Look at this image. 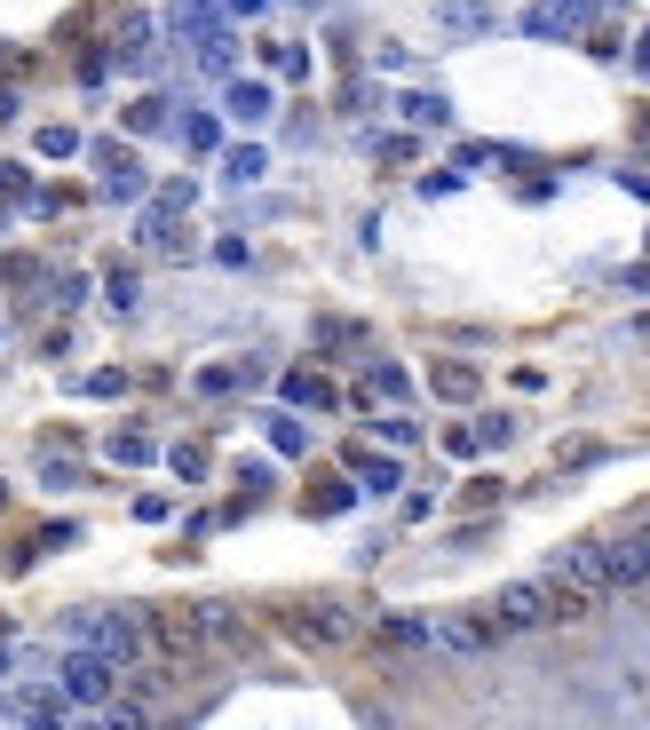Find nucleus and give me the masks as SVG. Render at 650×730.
<instances>
[{
    "instance_id": "nucleus-1",
    "label": "nucleus",
    "mask_w": 650,
    "mask_h": 730,
    "mask_svg": "<svg viewBox=\"0 0 650 730\" xmlns=\"http://www.w3.org/2000/svg\"><path fill=\"white\" fill-rule=\"evenodd\" d=\"M492 627L500 636H524V627H563V612H556V588H547V572L539 580H508L500 595H492Z\"/></svg>"
},
{
    "instance_id": "nucleus-2",
    "label": "nucleus",
    "mask_w": 650,
    "mask_h": 730,
    "mask_svg": "<svg viewBox=\"0 0 650 730\" xmlns=\"http://www.w3.org/2000/svg\"><path fill=\"white\" fill-rule=\"evenodd\" d=\"M278 627H286L294 643H318V651H326V643H357V636H365V612L341 604V595H318V604H294Z\"/></svg>"
},
{
    "instance_id": "nucleus-3",
    "label": "nucleus",
    "mask_w": 650,
    "mask_h": 730,
    "mask_svg": "<svg viewBox=\"0 0 650 730\" xmlns=\"http://www.w3.org/2000/svg\"><path fill=\"white\" fill-rule=\"evenodd\" d=\"M175 32L198 48V64H207V72H230V24L207 9V0H175Z\"/></svg>"
},
{
    "instance_id": "nucleus-4",
    "label": "nucleus",
    "mask_w": 650,
    "mask_h": 730,
    "mask_svg": "<svg viewBox=\"0 0 650 730\" xmlns=\"http://www.w3.org/2000/svg\"><path fill=\"white\" fill-rule=\"evenodd\" d=\"M144 636L191 659V651H207V619H198V604H159V612H144Z\"/></svg>"
},
{
    "instance_id": "nucleus-5",
    "label": "nucleus",
    "mask_w": 650,
    "mask_h": 730,
    "mask_svg": "<svg viewBox=\"0 0 650 730\" xmlns=\"http://www.w3.org/2000/svg\"><path fill=\"white\" fill-rule=\"evenodd\" d=\"M64 691H72L80 707H104L112 691H119V668H112V659L95 651V643H80L72 659H64Z\"/></svg>"
},
{
    "instance_id": "nucleus-6",
    "label": "nucleus",
    "mask_w": 650,
    "mask_h": 730,
    "mask_svg": "<svg viewBox=\"0 0 650 730\" xmlns=\"http://www.w3.org/2000/svg\"><path fill=\"white\" fill-rule=\"evenodd\" d=\"M88 643L104 651L112 668H135V659H144V619H135V612H95V636Z\"/></svg>"
},
{
    "instance_id": "nucleus-7",
    "label": "nucleus",
    "mask_w": 650,
    "mask_h": 730,
    "mask_svg": "<svg viewBox=\"0 0 650 730\" xmlns=\"http://www.w3.org/2000/svg\"><path fill=\"white\" fill-rule=\"evenodd\" d=\"M429 643L436 651H460V659H484L500 643V627H492V612H476V619H429Z\"/></svg>"
},
{
    "instance_id": "nucleus-8",
    "label": "nucleus",
    "mask_w": 650,
    "mask_h": 730,
    "mask_svg": "<svg viewBox=\"0 0 650 730\" xmlns=\"http://www.w3.org/2000/svg\"><path fill=\"white\" fill-rule=\"evenodd\" d=\"M595 9H603V0H532V9H524V32H532V41H556V32H579Z\"/></svg>"
},
{
    "instance_id": "nucleus-9",
    "label": "nucleus",
    "mask_w": 650,
    "mask_h": 730,
    "mask_svg": "<svg viewBox=\"0 0 650 730\" xmlns=\"http://www.w3.org/2000/svg\"><path fill=\"white\" fill-rule=\"evenodd\" d=\"M223 104H230V119H238V127H262V119H270V88H262V80H230Z\"/></svg>"
},
{
    "instance_id": "nucleus-10",
    "label": "nucleus",
    "mask_w": 650,
    "mask_h": 730,
    "mask_svg": "<svg viewBox=\"0 0 650 730\" xmlns=\"http://www.w3.org/2000/svg\"><path fill=\"white\" fill-rule=\"evenodd\" d=\"M112 56L127 64V72H144V64H151V16H144V9L119 24V48H112Z\"/></svg>"
},
{
    "instance_id": "nucleus-11",
    "label": "nucleus",
    "mask_w": 650,
    "mask_h": 730,
    "mask_svg": "<svg viewBox=\"0 0 650 730\" xmlns=\"http://www.w3.org/2000/svg\"><path fill=\"white\" fill-rule=\"evenodd\" d=\"M397 112L413 119V127H444V119H453V104H444L436 88H413V95H397Z\"/></svg>"
},
{
    "instance_id": "nucleus-12",
    "label": "nucleus",
    "mask_w": 650,
    "mask_h": 730,
    "mask_svg": "<svg viewBox=\"0 0 650 730\" xmlns=\"http://www.w3.org/2000/svg\"><path fill=\"white\" fill-rule=\"evenodd\" d=\"M286 406H318V413H333V406H341V389H333V381H318V374H286Z\"/></svg>"
},
{
    "instance_id": "nucleus-13",
    "label": "nucleus",
    "mask_w": 650,
    "mask_h": 730,
    "mask_svg": "<svg viewBox=\"0 0 650 730\" xmlns=\"http://www.w3.org/2000/svg\"><path fill=\"white\" fill-rule=\"evenodd\" d=\"M436 24L444 32H492V9H484V0H444Z\"/></svg>"
},
{
    "instance_id": "nucleus-14",
    "label": "nucleus",
    "mask_w": 650,
    "mask_h": 730,
    "mask_svg": "<svg viewBox=\"0 0 650 730\" xmlns=\"http://www.w3.org/2000/svg\"><path fill=\"white\" fill-rule=\"evenodd\" d=\"M159 127H175L167 95H144V104H127V136H159Z\"/></svg>"
},
{
    "instance_id": "nucleus-15",
    "label": "nucleus",
    "mask_w": 650,
    "mask_h": 730,
    "mask_svg": "<svg viewBox=\"0 0 650 730\" xmlns=\"http://www.w3.org/2000/svg\"><path fill=\"white\" fill-rule=\"evenodd\" d=\"M429 389H436V397H476V365H460V357H444L436 374H429Z\"/></svg>"
},
{
    "instance_id": "nucleus-16",
    "label": "nucleus",
    "mask_w": 650,
    "mask_h": 730,
    "mask_svg": "<svg viewBox=\"0 0 650 730\" xmlns=\"http://www.w3.org/2000/svg\"><path fill=\"white\" fill-rule=\"evenodd\" d=\"M198 619H207V643H247V619L230 604H198Z\"/></svg>"
},
{
    "instance_id": "nucleus-17",
    "label": "nucleus",
    "mask_w": 650,
    "mask_h": 730,
    "mask_svg": "<svg viewBox=\"0 0 650 730\" xmlns=\"http://www.w3.org/2000/svg\"><path fill=\"white\" fill-rule=\"evenodd\" d=\"M223 175H230V183H262V175H270V159H262L254 144H238V151L223 159Z\"/></svg>"
},
{
    "instance_id": "nucleus-18",
    "label": "nucleus",
    "mask_w": 650,
    "mask_h": 730,
    "mask_svg": "<svg viewBox=\"0 0 650 730\" xmlns=\"http://www.w3.org/2000/svg\"><path fill=\"white\" fill-rule=\"evenodd\" d=\"M357 460V477H365V492H397L404 477H397V460H373V453H350Z\"/></svg>"
},
{
    "instance_id": "nucleus-19",
    "label": "nucleus",
    "mask_w": 650,
    "mask_h": 730,
    "mask_svg": "<svg viewBox=\"0 0 650 730\" xmlns=\"http://www.w3.org/2000/svg\"><path fill=\"white\" fill-rule=\"evenodd\" d=\"M270 445L278 453H310V429H301L294 413H270Z\"/></svg>"
},
{
    "instance_id": "nucleus-20",
    "label": "nucleus",
    "mask_w": 650,
    "mask_h": 730,
    "mask_svg": "<svg viewBox=\"0 0 650 730\" xmlns=\"http://www.w3.org/2000/svg\"><path fill=\"white\" fill-rule=\"evenodd\" d=\"M175 136H183L191 151H215V136H223V127H215L207 112H183V119H175Z\"/></svg>"
},
{
    "instance_id": "nucleus-21",
    "label": "nucleus",
    "mask_w": 650,
    "mask_h": 730,
    "mask_svg": "<svg viewBox=\"0 0 650 730\" xmlns=\"http://www.w3.org/2000/svg\"><path fill=\"white\" fill-rule=\"evenodd\" d=\"M381 636L404 643V651H421V643H429V619H404V612H397V619H381Z\"/></svg>"
},
{
    "instance_id": "nucleus-22",
    "label": "nucleus",
    "mask_w": 650,
    "mask_h": 730,
    "mask_svg": "<svg viewBox=\"0 0 650 730\" xmlns=\"http://www.w3.org/2000/svg\"><path fill=\"white\" fill-rule=\"evenodd\" d=\"M0 198H9V207H32V175L16 168V159H0Z\"/></svg>"
},
{
    "instance_id": "nucleus-23",
    "label": "nucleus",
    "mask_w": 650,
    "mask_h": 730,
    "mask_svg": "<svg viewBox=\"0 0 650 730\" xmlns=\"http://www.w3.org/2000/svg\"><path fill=\"white\" fill-rule=\"evenodd\" d=\"M404 389H413L404 365H373V374H365V397H404Z\"/></svg>"
},
{
    "instance_id": "nucleus-24",
    "label": "nucleus",
    "mask_w": 650,
    "mask_h": 730,
    "mask_svg": "<svg viewBox=\"0 0 650 730\" xmlns=\"http://www.w3.org/2000/svg\"><path fill=\"white\" fill-rule=\"evenodd\" d=\"M104 294H112V310H135V303H144V294H135V271H127V262H112Z\"/></svg>"
},
{
    "instance_id": "nucleus-25",
    "label": "nucleus",
    "mask_w": 650,
    "mask_h": 730,
    "mask_svg": "<svg viewBox=\"0 0 650 730\" xmlns=\"http://www.w3.org/2000/svg\"><path fill=\"white\" fill-rule=\"evenodd\" d=\"M112 460H151V437H144V429H119V437H112Z\"/></svg>"
},
{
    "instance_id": "nucleus-26",
    "label": "nucleus",
    "mask_w": 650,
    "mask_h": 730,
    "mask_svg": "<svg viewBox=\"0 0 650 730\" xmlns=\"http://www.w3.org/2000/svg\"><path fill=\"white\" fill-rule=\"evenodd\" d=\"M41 151H48V159H72L80 136H72V127H41Z\"/></svg>"
},
{
    "instance_id": "nucleus-27",
    "label": "nucleus",
    "mask_w": 650,
    "mask_h": 730,
    "mask_svg": "<svg viewBox=\"0 0 650 730\" xmlns=\"http://www.w3.org/2000/svg\"><path fill=\"white\" fill-rule=\"evenodd\" d=\"M381 437H389V445H421V421H404V413H389V421H381Z\"/></svg>"
},
{
    "instance_id": "nucleus-28",
    "label": "nucleus",
    "mask_w": 650,
    "mask_h": 730,
    "mask_svg": "<svg viewBox=\"0 0 650 730\" xmlns=\"http://www.w3.org/2000/svg\"><path fill=\"white\" fill-rule=\"evenodd\" d=\"M508 437H516V421H508V413H492L484 429H476V445H508Z\"/></svg>"
},
{
    "instance_id": "nucleus-29",
    "label": "nucleus",
    "mask_w": 650,
    "mask_h": 730,
    "mask_svg": "<svg viewBox=\"0 0 650 730\" xmlns=\"http://www.w3.org/2000/svg\"><path fill=\"white\" fill-rule=\"evenodd\" d=\"M635 64H642V72H650V32H642V48H635Z\"/></svg>"
},
{
    "instance_id": "nucleus-30",
    "label": "nucleus",
    "mask_w": 650,
    "mask_h": 730,
    "mask_svg": "<svg viewBox=\"0 0 650 730\" xmlns=\"http://www.w3.org/2000/svg\"><path fill=\"white\" fill-rule=\"evenodd\" d=\"M230 9H238V16H254V9H262V0H230Z\"/></svg>"
},
{
    "instance_id": "nucleus-31",
    "label": "nucleus",
    "mask_w": 650,
    "mask_h": 730,
    "mask_svg": "<svg viewBox=\"0 0 650 730\" xmlns=\"http://www.w3.org/2000/svg\"><path fill=\"white\" fill-rule=\"evenodd\" d=\"M635 334H642V342H650V318H642V326H635Z\"/></svg>"
},
{
    "instance_id": "nucleus-32",
    "label": "nucleus",
    "mask_w": 650,
    "mask_h": 730,
    "mask_svg": "<svg viewBox=\"0 0 650 730\" xmlns=\"http://www.w3.org/2000/svg\"><path fill=\"white\" fill-rule=\"evenodd\" d=\"M635 286H650V271H635Z\"/></svg>"
},
{
    "instance_id": "nucleus-33",
    "label": "nucleus",
    "mask_w": 650,
    "mask_h": 730,
    "mask_svg": "<svg viewBox=\"0 0 650 730\" xmlns=\"http://www.w3.org/2000/svg\"><path fill=\"white\" fill-rule=\"evenodd\" d=\"M310 9H318V0H310Z\"/></svg>"
}]
</instances>
